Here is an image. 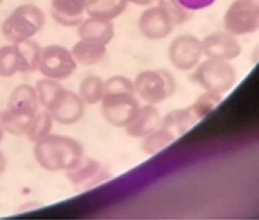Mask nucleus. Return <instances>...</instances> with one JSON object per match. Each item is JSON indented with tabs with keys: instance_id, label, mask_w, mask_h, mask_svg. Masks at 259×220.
I'll list each match as a JSON object with an SVG mask.
<instances>
[{
	"instance_id": "obj_9",
	"label": "nucleus",
	"mask_w": 259,
	"mask_h": 220,
	"mask_svg": "<svg viewBox=\"0 0 259 220\" xmlns=\"http://www.w3.org/2000/svg\"><path fill=\"white\" fill-rule=\"evenodd\" d=\"M203 56L210 59L230 61L240 56L242 52L241 44L237 36L224 32H214L201 40Z\"/></svg>"
},
{
	"instance_id": "obj_7",
	"label": "nucleus",
	"mask_w": 259,
	"mask_h": 220,
	"mask_svg": "<svg viewBox=\"0 0 259 220\" xmlns=\"http://www.w3.org/2000/svg\"><path fill=\"white\" fill-rule=\"evenodd\" d=\"M78 63L74 60L71 50L58 44L42 48L37 70L43 77L62 82L71 77L77 70Z\"/></svg>"
},
{
	"instance_id": "obj_24",
	"label": "nucleus",
	"mask_w": 259,
	"mask_h": 220,
	"mask_svg": "<svg viewBox=\"0 0 259 220\" xmlns=\"http://www.w3.org/2000/svg\"><path fill=\"white\" fill-rule=\"evenodd\" d=\"M54 120L48 109H44L42 112H37L34 116L28 130L26 132V137L29 141L33 143L38 142L39 140L48 137L51 134L53 129Z\"/></svg>"
},
{
	"instance_id": "obj_26",
	"label": "nucleus",
	"mask_w": 259,
	"mask_h": 220,
	"mask_svg": "<svg viewBox=\"0 0 259 220\" xmlns=\"http://www.w3.org/2000/svg\"><path fill=\"white\" fill-rule=\"evenodd\" d=\"M19 72L18 54L14 44L0 47V76L9 78Z\"/></svg>"
},
{
	"instance_id": "obj_13",
	"label": "nucleus",
	"mask_w": 259,
	"mask_h": 220,
	"mask_svg": "<svg viewBox=\"0 0 259 220\" xmlns=\"http://www.w3.org/2000/svg\"><path fill=\"white\" fill-rule=\"evenodd\" d=\"M67 177L74 187L92 188L107 178L106 171L97 161L82 157L72 168L66 171Z\"/></svg>"
},
{
	"instance_id": "obj_32",
	"label": "nucleus",
	"mask_w": 259,
	"mask_h": 220,
	"mask_svg": "<svg viewBox=\"0 0 259 220\" xmlns=\"http://www.w3.org/2000/svg\"><path fill=\"white\" fill-rule=\"evenodd\" d=\"M4 134H5V130H4L3 126H2V123H0V142H2V140L4 138Z\"/></svg>"
},
{
	"instance_id": "obj_3",
	"label": "nucleus",
	"mask_w": 259,
	"mask_h": 220,
	"mask_svg": "<svg viewBox=\"0 0 259 220\" xmlns=\"http://www.w3.org/2000/svg\"><path fill=\"white\" fill-rule=\"evenodd\" d=\"M46 15L39 7L25 4L16 7L2 26L4 38L12 43L32 39L43 28Z\"/></svg>"
},
{
	"instance_id": "obj_11",
	"label": "nucleus",
	"mask_w": 259,
	"mask_h": 220,
	"mask_svg": "<svg viewBox=\"0 0 259 220\" xmlns=\"http://www.w3.org/2000/svg\"><path fill=\"white\" fill-rule=\"evenodd\" d=\"M138 24L143 36L152 41L166 39L175 27L159 5H152L147 8L141 14Z\"/></svg>"
},
{
	"instance_id": "obj_10",
	"label": "nucleus",
	"mask_w": 259,
	"mask_h": 220,
	"mask_svg": "<svg viewBox=\"0 0 259 220\" xmlns=\"http://www.w3.org/2000/svg\"><path fill=\"white\" fill-rule=\"evenodd\" d=\"M48 111L54 121L63 126H72L83 117L84 103L78 94L62 88Z\"/></svg>"
},
{
	"instance_id": "obj_21",
	"label": "nucleus",
	"mask_w": 259,
	"mask_h": 220,
	"mask_svg": "<svg viewBox=\"0 0 259 220\" xmlns=\"http://www.w3.org/2000/svg\"><path fill=\"white\" fill-rule=\"evenodd\" d=\"M35 114L14 111L12 108H6L0 116V123L5 130L13 136H25L29 124Z\"/></svg>"
},
{
	"instance_id": "obj_20",
	"label": "nucleus",
	"mask_w": 259,
	"mask_h": 220,
	"mask_svg": "<svg viewBox=\"0 0 259 220\" xmlns=\"http://www.w3.org/2000/svg\"><path fill=\"white\" fill-rule=\"evenodd\" d=\"M127 0H93L86 9L88 16L113 21L127 7Z\"/></svg>"
},
{
	"instance_id": "obj_27",
	"label": "nucleus",
	"mask_w": 259,
	"mask_h": 220,
	"mask_svg": "<svg viewBox=\"0 0 259 220\" xmlns=\"http://www.w3.org/2000/svg\"><path fill=\"white\" fill-rule=\"evenodd\" d=\"M157 5H159L162 11L166 13L174 26L182 25L191 18V12L182 7L177 0H158Z\"/></svg>"
},
{
	"instance_id": "obj_17",
	"label": "nucleus",
	"mask_w": 259,
	"mask_h": 220,
	"mask_svg": "<svg viewBox=\"0 0 259 220\" xmlns=\"http://www.w3.org/2000/svg\"><path fill=\"white\" fill-rule=\"evenodd\" d=\"M107 46L88 39H79L71 49V53L78 64L94 66L102 61L106 56Z\"/></svg>"
},
{
	"instance_id": "obj_8",
	"label": "nucleus",
	"mask_w": 259,
	"mask_h": 220,
	"mask_svg": "<svg viewBox=\"0 0 259 220\" xmlns=\"http://www.w3.org/2000/svg\"><path fill=\"white\" fill-rule=\"evenodd\" d=\"M168 56L176 69L181 71L193 70L203 56L201 40L192 34L179 35L169 46Z\"/></svg>"
},
{
	"instance_id": "obj_12",
	"label": "nucleus",
	"mask_w": 259,
	"mask_h": 220,
	"mask_svg": "<svg viewBox=\"0 0 259 220\" xmlns=\"http://www.w3.org/2000/svg\"><path fill=\"white\" fill-rule=\"evenodd\" d=\"M161 119L160 112L156 105L146 104L143 106H139L124 128L130 137L142 139L160 127Z\"/></svg>"
},
{
	"instance_id": "obj_23",
	"label": "nucleus",
	"mask_w": 259,
	"mask_h": 220,
	"mask_svg": "<svg viewBox=\"0 0 259 220\" xmlns=\"http://www.w3.org/2000/svg\"><path fill=\"white\" fill-rule=\"evenodd\" d=\"M104 85L105 82L101 77L96 75H89L84 77L79 85L78 95L84 104L96 105L101 103L103 98Z\"/></svg>"
},
{
	"instance_id": "obj_25",
	"label": "nucleus",
	"mask_w": 259,
	"mask_h": 220,
	"mask_svg": "<svg viewBox=\"0 0 259 220\" xmlns=\"http://www.w3.org/2000/svg\"><path fill=\"white\" fill-rule=\"evenodd\" d=\"M62 88L63 87L62 85L60 84V82L54 81V79H50L46 77L39 79L35 85V91L37 94L39 104H41L44 108L48 109L51 106V104L53 103L54 99L57 98Z\"/></svg>"
},
{
	"instance_id": "obj_29",
	"label": "nucleus",
	"mask_w": 259,
	"mask_h": 220,
	"mask_svg": "<svg viewBox=\"0 0 259 220\" xmlns=\"http://www.w3.org/2000/svg\"><path fill=\"white\" fill-rule=\"evenodd\" d=\"M177 2L182 7L187 9V11L195 12L202 11V9L212 6L217 0H177Z\"/></svg>"
},
{
	"instance_id": "obj_28",
	"label": "nucleus",
	"mask_w": 259,
	"mask_h": 220,
	"mask_svg": "<svg viewBox=\"0 0 259 220\" xmlns=\"http://www.w3.org/2000/svg\"><path fill=\"white\" fill-rule=\"evenodd\" d=\"M222 94L205 92L192 104V106L195 109L197 116L202 120L204 117H206L208 113H211L213 109L222 102Z\"/></svg>"
},
{
	"instance_id": "obj_1",
	"label": "nucleus",
	"mask_w": 259,
	"mask_h": 220,
	"mask_svg": "<svg viewBox=\"0 0 259 220\" xmlns=\"http://www.w3.org/2000/svg\"><path fill=\"white\" fill-rule=\"evenodd\" d=\"M101 104L104 119L116 128L125 127L140 106L133 82L122 75L109 77L105 82Z\"/></svg>"
},
{
	"instance_id": "obj_18",
	"label": "nucleus",
	"mask_w": 259,
	"mask_h": 220,
	"mask_svg": "<svg viewBox=\"0 0 259 220\" xmlns=\"http://www.w3.org/2000/svg\"><path fill=\"white\" fill-rule=\"evenodd\" d=\"M38 98L35 87L22 84L14 89L8 102V108L14 111L36 114L38 111Z\"/></svg>"
},
{
	"instance_id": "obj_6",
	"label": "nucleus",
	"mask_w": 259,
	"mask_h": 220,
	"mask_svg": "<svg viewBox=\"0 0 259 220\" xmlns=\"http://www.w3.org/2000/svg\"><path fill=\"white\" fill-rule=\"evenodd\" d=\"M224 28L235 36L252 34L259 28V0H235L224 14Z\"/></svg>"
},
{
	"instance_id": "obj_15",
	"label": "nucleus",
	"mask_w": 259,
	"mask_h": 220,
	"mask_svg": "<svg viewBox=\"0 0 259 220\" xmlns=\"http://www.w3.org/2000/svg\"><path fill=\"white\" fill-rule=\"evenodd\" d=\"M79 39H88L108 46L115 35V28L112 21L91 17L83 18L78 25Z\"/></svg>"
},
{
	"instance_id": "obj_2",
	"label": "nucleus",
	"mask_w": 259,
	"mask_h": 220,
	"mask_svg": "<svg viewBox=\"0 0 259 220\" xmlns=\"http://www.w3.org/2000/svg\"><path fill=\"white\" fill-rule=\"evenodd\" d=\"M37 164L48 172H66L83 157L82 146L76 139L59 134H49L34 147Z\"/></svg>"
},
{
	"instance_id": "obj_14",
	"label": "nucleus",
	"mask_w": 259,
	"mask_h": 220,
	"mask_svg": "<svg viewBox=\"0 0 259 220\" xmlns=\"http://www.w3.org/2000/svg\"><path fill=\"white\" fill-rule=\"evenodd\" d=\"M93 0H51V15L64 27L78 26Z\"/></svg>"
},
{
	"instance_id": "obj_22",
	"label": "nucleus",
	"mask_w": 259,
	"mask_h": 220,
	"mask_svg": "<svg viewBox=\"0 0 259 220\" xmlns=\"http://www.w3.org/2000/svg\"><path fill=\"white\" fill-rule=\"evenodd\" d=\"M176 138L175 134L168 131L167 129L159 127L142 138V152L147 155L157 154L175 141Z\"/></svg>"
},
{
	"instance_id": "obj_33",
	"label": "nucleus",
	"mask_w": 259,
	"mask_h": 220,
	"mask_svg": "<svg viewBox=\"0 0 259 220\" xmlns=\"http://www.w3.org/2000/svg\"><path fill=\"white\" fill-rule=\"evenodd\" d=\"M3 3V0H0V4H2Z\"/></svg>"
},
{
	"instance_id": "obj_5",
	"label": "nucleus",
	"mask_w": 259,
	"mask_h": 220,
	"mask_svg": "<svg viewBox=\"0 0 259 220\" xmlns=\"http://www.w3.org/2000/svg\"><path fill=\"white\" fill-rule=\"evenodd\" d=\"M196 67L193 81L206 92L224 94L235 86L237 71L229 61L207 58Z\"/></svg>"
},
{
	"instance_id": "obj_19",
	"label": "nucleus",
	"mask_w": 259,
	"mask_h": 220,
	"mask_svg": "<svg viewBox=\"0 0 259 220\" xmlns=\"http://www.w3.org/2000/svg\"><path fill=\"white\" fill-rule=\"evenodd\" d=\"M18 54L19 72H32L38 68L42 48L32 39L13 43Z\"/></svg>"
},
{
	"instance_id": "obj_16",
	"label": "nucleus",
	"mask_w": 259,
	"mask_h": 220,
	"mask_svg": "<svg viewBox=\"0 0 259 220\" xmlns=\"http://www.w3.org/2000/svg\"><path fill=\"white\" fill-rule=\"evenodd\" d=\"M200 120L201 119L197 116L195 109L193 108L192 105H189L188 107L172 109L167 113L165 118L161 119L160 127L167 129L168 131L178 137L187 132Z\"/></svg>"
},
{
	"instance_id": "obj_4",
	"label": "nucleus",
	"mask_w": 259,
	"mask_h": 220,
	"mask_svg": "<svg viewBox=\"0 0 259 220\" xmlns=\"http://www.w3.org/2000/svg\"><path fill=\"white\" fill-rule=\"evenodd\" d=\"M137 96L147 104L157 105L176 91V79L167 69H148L138 75L133 82Z\"/></svg>"
},
{
	"instance_id": "obj_30",
	"label": "nucleus",
	"mask_w": 259,
	"mask_h": 220,
	"mask_svg": "<svg viewBox=\"0 0 259 220\" xmlns=\"http://www.w3.org/2000/svg\"><path fill=\"white\" fill-rule=\"evenodd\" d=\"M127 2L137 5V6H152L158 3V0H127Z\"/></svg>"
},
{
	"instance_id": "obj_31",
	"label": "nucleus",
	"mask_w": 259,
	"mask_h": 220,
	"mask_svg": "<svg viewBox=\"0 0 259 220\" xmlns=\"http://www.w3.org/2000/svg\"><path fill=\"white\" fill-rule=\"evenodd\" d=\"M6 165H7L6 157H5V155L0 152V175L5 172V169H6Z\"/></svg>"
}]
</instances>
